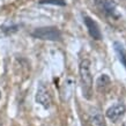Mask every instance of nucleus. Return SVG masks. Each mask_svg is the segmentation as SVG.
Wrapping results in <instances>:
<instances>
[{
    "label": "nucleus",
    "mask_w": 126,
    "mask_h": 126,
    "mask_svg": "<svg viewBox=\"0 0 126 126\" xmlns=\"http://www.w3.org/2000/svg\"><path fill=\"white\" fill-rule=\"evenodd\" d=\"M80 72L81 84H82V92L86 98H90L93 94V77L90 72V61L88 59H82L79 66Z\"/></svg>",
    "instance_id": "obj_1"
},
{
    "label": "nucleus",
    "mask_w": 126,
    "mask_h": 126,
    "mask_svg": "<svg viewBox=\"0 0 126 126\" xmlns=\"http://www.w3.org/2000/svg\"><path fill=\"white\" fill-rule=\"evenodd\" d=\"M32 37L43 41H59L61 38V32L56 27H41L35 29L32 32Z\"/></svg>",
    "instance_id": "obj_2"
},
{
    "label": "nucleus",
    "mask_w": 126,
    "mask_h": 126,
    "mask_svg": "<svg viewBox=\"0 0 126 126\" xmlns=\"http://www.w3.org/2000/svg\"><path fill=\"white\" fill-rule=\"evenodd\" d=\"M96 5L99 11L109 17L118 19L120 16L116 9V4L113 2V0H96Z\"/></svg>",
    "instance_id": "obj_3"
},
{
    "label": "nucleus",
    "mask_w": 126,
    "mask_h": 126,
    "mask_svg": "<svg viewBox=\"0 0 126 126\" xmlns=\"http://www.w3.org/2000/svg\"><path fill=\"white\" fill-rule=\"evenodd\" d=\"M36 102L38 104H41L43 108H50L51 103H52V98H51V95H50V92L47 87H46L44 83L38 84L37 87V92H36Z\"/></svg>",
    "instance_id": "obj_4"
},
{
    "label": "nucleus",
    "mask_w": 126,
    "mask_h": 126,
    "mask_svg": "<svg viewBox=\"0 0 126 126\" xmlns=\"http://www.w3.org/2000/svg\"><path fill=\"white\" fill-rule=\"evenodd\" d=\"M125 112H126L125 105L122 103H117L107 110V117L112 122H117L119 118H122L123 116L125 115Z\"/></svg>",
    "instance_id": "obj_5"
},
{
    "label": "nucleus",
    "mask_w": 126,
    "mask_h": 126,
    "mask_svg": "<svg viewBox=\"0 0 126 126\" xmlns=\"http://www.w3.org/2000/svg\"><path fill=\"white\" fill-rule=\"evenodd\" d=\"M83 20H84V24H86V27L88 29V32L92 36V38L96 39V41L102 39V34H101V30H99L97 23L89 16H84Z\"/></svg>",
    "instance_id": "obj_6"
},
{
    "label": "nucleus",
    "mask_w": 126,
    "mask_h": 126,
    "mask_svg": "<svg viewBox=\"0 0 126 126\" xmlns=\"http://www.w3.org/2000/svg\"><path fill=\"white\" fill-rule=\"evenodd\" d=\"M113 47H115L116 53L118 54V58H119V60H120V63L126 68V50L124 47V45L119 42H115L113 43Z\"/></svg>",
    "instance_id": "obj_7"
},
{
    "label": "nucleus",
    "mask_w": 126,
    "mask_h": 126,
    "mask_svg": "<svg viewBox=\"0 0 126 126\" xmlns=\"http://www.w3.org/2000/svg\"><path fill=\"white\" fill-rule=\"evenodd\" d=\"M89 123L92 126H107V123H105V119L102 116V113H99L98 111H95L90 118H89Z\"/></svg>",
    "instance_id": "obj_8"
},
{
    "label": "nucleus",
    "mask_w": 126,
    "mask_h": 126,
    "mask_svg": "<svg viewBox=\"0 0 126 126\" xmlns=\"http://www.w3.org/2000/svg\"><path fill=\"white\" fill-rule=\"evenodd\" d=\"M73 93V84L71 80H66L64 86H63V90H61V96L64 101H68L71 95Z\"/></svg>",
    "instance_id": "obj_9"
},
{
    "label": "nucleus",
    "mask_w": 126,
    "mask_h": 126,
    "mask_svg": "<svg viewBox=\"0 0 126 126\" xmlns=\"http://www.w3.org/2000/svg\"><path fill=\"white\" fill-rule=\"evenodd\" d=\"M111 80L110 78L108 77L107 74H102L101 77L97 79L96 81V84H97V88H98V90H104L107 87H109V84H110Z\"/></svg>",
    "instance_id": "obj_10"
},
{
    "label": "nucleus",
    "mask_w": 126,
    "mask_h": 126,
    "mask_svg": "<svg viewBox=\"0 0 126 126\" xmlns=\"http://www.w3.org/2000/svg\"><path fill=\"white\" fill-rule=\"evenodd\" d=\"M41 5H56V6H65V0H41Z\"/></svg>",
    "instance_id": "obj_11"
},
{
    "label": "nucleus",
    "mask_w": 126,
    "mask_h": 126,
    "mask_svg": "<svg viewBox=\"0 0 126 126\" xmlns=\"http://www.w3.org/2000/svg\"><path fill=\"white\" fill-rule=\"evenodd\" d=\"M0 98H1V93H0Z\"/></svg>",
    "instance_id": "obj_12"
}]
</instances>
